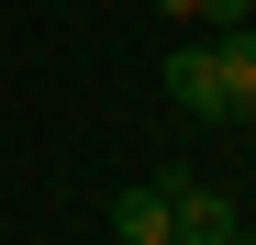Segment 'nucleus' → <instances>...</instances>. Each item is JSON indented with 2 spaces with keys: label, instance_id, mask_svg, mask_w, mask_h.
I'll use <instances>...</instances> for the list:
<instances>
[{
  "label": "nucleus",
  "instance_id": "nucleus-1",
  "mask_svg": "<svg viewBox=\"0 0 256 245\" xmlns=\"http://www.w3.org/2000/svg\"><path fill=\"white\" fill-rule=\"evenodd\" d=\"M167 100L200 112V122H234V90H223V67H212V45H178V56H167Z\"/></svg>",
  "mask_w": 256,
  "mask_h": 245
},
{
  "label": "nucleus",
  "instance_id": "nucleus-2",
  "mask_svg": "<svg viewBox=\"0 0 256 245\" xmlns=\"http://www.w3.org/2000/svg\"><path fill=\"white\" fill-rule=\"evenodd\" d=\"M156 190H167L178 245H223V234H234V200H223V190H200V178H156Z\"/></svg>",
  "mask_w": 256,
  "mask_h": 245
},
{
  "label": "nucleus",
  "instance_id": "nucleus-3",
  "mask_svg": "<svg viewBox=\"0 0 256 245\" xmlns=\"http://www.w3.org/2000/svg\"><path fill=\"white\" fill-rule=\"evenodd\" d=\"M112 234H122V245H167V234H178V223H167V190H156V178L122 190V200H112Z\"/></svg>",
  "mask_w": 256,
  "mask_h": 245
},
{
  "label": "nucleus",
  "instance_id": "nucleus-4",
  "mask_svg": "<svg viewBox=\"0 0 256 245\" xmlns=\"http://www.w3.org/2000/svg\"><path fill=\"white\" fill-rule=\"evenodd\" d=\"M200 22H212V34H234V22H256V0H200Z\"/></svg>",
  "mask_w": 256,
  "mask_h": 245
},
{
  "label": "nucleus",
  "instance_id": "nucleus-5",
  "mask_svg": "<svg viewBox=\"0 0 256 245\" xmlns=\"http://www.w3.org/2000/svg\"><path fill=\"white\" fill-rule=\"evenodd\" d=\"M156 12H167V22H200V0H156Z\"/></svg>",
  "mask_w": 256,
  "mask_h": 245
},
{
  "label": "nucleus",
  "instance_id": "nucleus-6",
  "mask_svg": "<svg viewBox=\"0 0 256 245\" xmlns=\"http://www.w3.org/2000/svg\"><path fill=\"white\" fill-rule=\"evenodd\" d=\"M223 245H245V234H223Z\"/></svg>",
  "mask_w": 256,
  "mask_h": 245
},
{
  "label": "nucleus",
  "instance_id": "nucleus-7",
  "mask_svg": "<svg viewBox=\"0 0 256 245\" xmlns=\"http://www.w3.org/2000/svg\"><path fill=\"white\" fill-rule=\"evenodd\" d=\"M167 245H178V234H167Z\"/></svg>",
  "mask_w": 256,
  "mask_h": 245
}]
</instances>
